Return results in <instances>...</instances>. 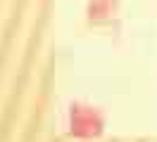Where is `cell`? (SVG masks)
I'll return each instance as SVG.
<instances>
[{
    "label": "cell",
    "instance_id": "7a4b0ae2",
    "mask_svg": "<svg viewBox=\"0 0 157 142\" xmlns=\"http://www.w3.org/2000/svg\"><path fill=\"white\" fill-rule=\"evenodd\" d=\"M117 12V0H90L86 7V19L88 24H105L114 17Z\"/></svg>",
    "mask_w": 157,
    "mask_h": 142
},
{
    "label": "cell",
    "instance_id": "6da1fadb",
    "mask_svg": "<svg viewBox=\"0 0 157 142\" xmlns=\"http://www.w3.org/2000/svg\"><path fill=\"white\" fill-rule=\"evenodd\" d=\"M105 133L102 114L86 104H71L69 109V135L76 140H95Z\"/></svg>",
    "mask_w": 157,
    "mask_h": 142
}]
</instances>
